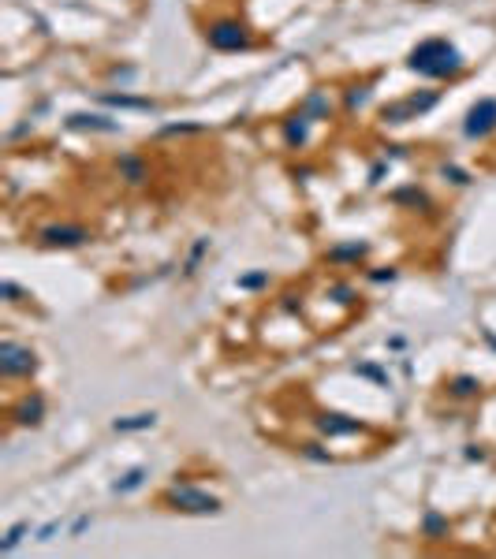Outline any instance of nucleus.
Masks as SVG:
<instances>
[{
	"mask_svg": "<svg viewBox=\"0 0 496 559\" xmlns=\"http://www.w3.org/2000/svg\"><path fill=\"white\" fill-rule=\"evenodd\" d=\"M463 53L455 49L452 42H444V37H429V42L414 45L411 60H407V67L411 71H418L422 78H448V75H459L463 71Z\"/></svg>",
	"mask_w": 496,
	"mask_h": 559,
	"instance_id": "1",
	"label": "nucleus"
},
{
	"mask_svg": "<svg viewBox=\"0 0 496 559\" xmlns=\"http://www.w3.org/2000/svg\"><path fill=\"white\" fill-rule=\"evenodd\" d=\"M164 504H172L176 511H183V515H216L224 507L216 496L202 492V488H194V485H172L164 492Z\"/></svg>",
	"mask_w": 496,
	"mask_h": 559,
	"instance_id": "2",
	"label": "nucleus"
},
{
	"mask_svg": "<svg viewBox=\"0 0 496 559\" xmlns=\"http://www.w3.org/2000/svg\"><path fill=\"white\" fill-rule=\"evenodd\" d=\"M37 369V354L31 347H19L12 339H4L0 343V377L4 381H19V377H31Z\"/></svg>",
	"mask_w": 496,
	"mask_h": 559,
	"instance_id": "3",
	"label": "nucleus"
},
{
	"mask_svg": "<svg viewBox=\"0 0 496 559\" xmlns=\"http://www.w3.org/2000/svg\"><path fill=\"white\" fill-rule=\"evenodd\" d=\"M205 37H209V45L216 53H239V49L250 45V37H246V26L239 19H221V23H213L205 30Z\"/></svg>",
	"mask_w": 496,
	"mask_h": 559,
	"instance_id": "4",
	"label": "nucleus"
},
{
	"mask_svg": "<svg viewBox=\"0 0 496 559\" xmlns=\"http://www.w3.org/2000/svg\"><path fill=\"white\" fill-rule=\"evenodd\" d=\"M90 232H86L83 224H49V227H42V232H37V243L42 246H60V250H71V246H86L90 243Z\"/></svg>",
	"mask_w": 496,
	"mask_h": 559,
	"instance_id": "5",
	"label": "nucleus"
},
{
	"mask_svg": "<svg viewBox=\"0 0 496 559\" xmlns=\"http://www.w3.org/2000/svg\"><path fill=\"white\" fill-rule=\"evenodd\" d=\"M433 105H436V94H433V89H425V94H411V97H407V101L384 105L381 119H384V123H407V119H414V116L429 112Z\"/></svg>",
	"mask_w": 496,
	"mask_h": 559,
	"instance_id": "6",
	"label": "nucleus"
},
{
	"mask_svg": "<svg viewBox=\"0 0 496 559\" xmlns=\"http://www.w3.org/2000/svg\"><path fill=\"white\" fill-rule=\"evenodd\" d=\"M493 131H496V97H481V101L466 112L463 135L466 138H489Z\"/></svg>",
	"mask_w": 496,
	"mask_h": 559,
	"instance_id": "7",
	"label": "nucleus"
},
{
	"mask_svg": "<svg viewBox=\"0 0 496 559\" xmlns=\"http://www.w3.org/2000/svg\"><path fill=\"white\" fill-rule=\"evenodd\" d=\"M42 418H45V395H42V392L23 395V399H19V403L12 406V422H15V425L34 429V425H42Z\"/></svg>",
	"mask_w": 496,
	"mask_h": 559,
	"instance_id": "8",
	"label": "nucleus"
},
{
	"mask_svg": "<svg viewBox=\"0 0 496 559\" xmlns=\"http://www.w3.org/2000/svg\"><path fill=\"white\" fill-rule=\"evenodd\" d=\"M314 425L321 429L325 436H354V433H362L359 418H343V414H321V418H314Z\"/></svg>",
	"mask_w": 496,
	"mask_h": 559,
	"instance_id": "9",
	"label": "nucleus"
},
{
	"mask_svg": "<svg viewBox=\"0 0 496 559\" xmlns=\"http://www.w3.org/2000/svg\"><path fill=\"white\" fill-rule=\"evenodd\" d=\"M116 172H120V179H127L131 187H142L146 179H150V164L138 153H120L116 157Z\"/></svg>",
	"mask_w": 496,
	"mask_h": 559,
	"instance_id": "10",
	"label": "nucleus"
},
{
	"mask_svg": "<svg viewBox=\"0 0 496 559\" xmlns=\"http://www.w3.org/2000/svg\"><path fill=\"white\" fill-rule=\"evenodd\" d=\"M310 123H314V119L299 108V112H295L291 119H284V127H280V131H284V142L291 146V149L306 146V138H310Z\"/></svg>",
	"mask_w": 496,
	"mask_h": 559,
	"instance_id": "11",
	"label": "nucleus"
},
{
	"mask_svg": "<svg viewBox=\"0 0 496 559\" xmlns=\"http://www.w3.org/2000/svg\"><path fill=\"white\" fill-rule=\"evenodd\" d=\"M67 127H75V131H105V135H112V131H120V123L116 119H108V116H90V112H75L71 119H67Z\"/></svg>",
	"mask_w": 496,
	"mask_h": 559,
	"instance_id": "12",
	"label": "nucleus"
},
{
	"mask_svg": "<svg viewBox=\"0 0 496 559\" xmlns=\"http://www.w3.org/2000/svg\"><path fill=\"white\" fill-rule=\"evenodd\" d=\"M153 425H157V411H138V414H127L112 422L116 433H142V429H153Z\"/></svg>",
	"mask_w": 496,
	"mask_h": 559,
	"instance_id": "13",
	"label": "nucleus"
},
{
	"mask_svg": "<svg viewBox=\"0 0 496 559\" xmlns=\"http://www.w3.org/2000/svg\"><path fill=\"white\" fill-rule=\"evenodd\" d=\"M105 105L112 108H138V112H157V105L150 101V97H131V94H101Z\"/></svg>",
	"mask_w": 496,
	"mask_h": 559,
	"instance_id": "14",
	"label": "nucleus"
},
{
	"mask_svg": "<svg viewBox=\"0 0 496 559\" xmlns=\"http://www.w3.org/2000/svg\"><path fill=\"white\" fill-rule=\"evenodd\" d=\"M302 112L314 119H329L332 116V105H329V97H325V89H314V94H306V101H302Z\"/></svg>",
	"mask_w": 496,
	"mask_h": 559,
	"instance_id": "15",
	"label": "nucleus"
},
{
	"mask_svg": "<svg viewBox=\"0 0 496 559\" xmlns=\"http://www.w3.org/2000/svg\"><path fill=\"white\" fill-rule=\"evenodd\" d=\"M146 477H150V470H146V466H135V470H127L120 481L112 485V492L116 496H127V492H135V488H142L146 485Z\"/></svg>",
	"mask_w": 496,
	"mask_h": 559,
	"instance_id": "16",
	"label": "nucleus"
},
{
	"mask_svg": "<svg viewBox=\"0 0 496 559\" xmlns=\"http://www.w3.org/2000/svg\"><path fill=\"white\" fill-rule=\"evenodd\" d=\"M370 254V246L366 243H340L329 250V261H362V257Z\"/></svg>",
	"mask_w": 496,
	"mask_h": 559,
	"instance_id": "17",
	"label": "nucleus"
},
{
	"mask_svg": "<svg viewBox=\"0 0 496 559\" xmlns=\"http://www.w3.org/2000/svg\"><path fill=\"white\" fill-rule=\"evenodd\" d=\"M422 533H425V537H433V541L448 537V518L436 515V511H425V515H422Z\"/></svg>",
	"mask_w": 496,
	"mask_h": 559,
	"instance_id": "18",
	"label": "nucleus"
},
{
	"mask_svg": "<svg viewBox=\"0 0 496 559\" xmlns=\"http://www.w3.org/2000/svg\"><path fill=\"white\" fill-rule=\"evenodd\" d=\"M448 392L455 399H470V395L481 392V381H478V377H470V373H463V377H455V381L448 384Z\"/></svg>",
	"mask_w": 496,
	"mask_h": 559,
	"instance_id": "19",
	"label": "nucleus"
},
{
	"mask_svg": "<svg viewBox=\"0 0 496 559\" xmlns=\"http://www.w3.org/2000/svg\"><path fill=\"white\" fill-rule=\"evenodd\" d=\"M392 202H400V205H414V209H425V205H429V198H425L422 191H418V187H403V191H395L392 194Z\"/></svg>",
	"mask_w": 496,
	"mask_h": 559,
	"instance_id": "20",
	"label": "nucleus"
},
{
	"mask_svg": "<svg viewBox=\"0 0 496 559\" xmlns=\"http://www.w3.org/2000/svg\"><path fill=\"white\" fill-rule=\"evenodd\" d=\"M366 101H370V86H351V89H347V97H343L347 112H359Z\"/></svg>",
	"mask_w": 496,
	"mask_h": 559,
	"instance_id": "21",
	"label": "nucleus"
},
{
	"mask_svg": "<svg viewBox=\"0 0 496 559\" xmlns=\"http://www.w3.org/2000/svg\"><path fill=\"white\" fill-rule=\"evenodd\" d=\"M26 530H31V522H15L12 530L4 533V541H0V548H4V552H12V548H15V544L26 537Z\"/></svg>",
	"mask_w": 496,
	"mask_h": 559,
	"instance_id": "22",
	"label": "nucleus"
},
{
	"mask_svg": "<svg viewBox=\"0 0 496 559\" xmlns=\"http://www.w3.org/2000/svg\"><path fill=\"white\" fill-rule=\"evenodd\" d=\"M269 284V273L265 268H257V273H246V276H239V287L243 291H257V287H265Z\"/></svg>",
	"mask_w": 496,
	"mask_h": 559,
	"instance_id": "23",
	"label": "nucleus"
},
{
	"mask_svg": "<svg viewBox=\"0 0 496 559\" xmlns=\"http://www.w3.org/2000/svg\"><path fill=\"white\" fill-rule=\"evenodd\" d=\"M299 455H302V458H310V463H332V455L325 452L321 444H302V447H299Z\"/></svg>",
	"mask_w": 496,
	"mask_h": 559,
	"instance_id": "24",
	"label": "nucleus"
},
{
	"mask_svg": "<svg viewBox=\"0 0 496 559\" xmlns=\"http://www.w3.org/2000/svg\"><path fill=\"white\" fill-rule=\"evenodd\" d=\"M205 123H168L161 135H202Z\"/></svg>",
	"mask_w": 496,
	"mask_h": 559,
	"instance_id": "25",
	"label": "nucleus"
},
{
	"mask_svg": "<svg viewBox=\"0 0 496 559\" xmlns=\"http://www.w3.org/2000/svg\"><path fill=\"white\" fill-rule=\"evenodd\" d=\"M441 175H444V179H452V183H459V187L470 183V175H466L463 168H455V164H444V168H441Z\"/></svg>",
	"mask_w": 496,
	"mask_h": 559,
	"instance_id": "26",
	"label": "nucleus"
},
{
	"mask_svg": "<svg viewBox=\"0 0 496 559\" xmlns=\"http://www.w3.org/2000/svg\"><path fill=\"white\" fill-rule=\"evenodd\" d=\"M354 373H362V377H370V381H377V384H384V381H388V377H384V373H381V369H377V366H370V362H362V366H354Z\"/></svg>",
	"mask_w": 496,
	"mask_h": 559,
	"instance_id": "27",
	"label": "nucleus"
},
{
	"mask_svg": "<svg viewBox=\"0 0 496 559\" xmlns=\"http://www.w3.org/2000/svg\"><path fill=\"white\" fill-rule=\"evenodd\" d=\"M90 522H94V518H90V515H78V518H75V522H71V537H83L86 530H90Z\"/></svg>",
	"mask_w": 496,
	"mask_h": 559,
	"instance_id": "28",
	"label": "nucleus"
},
{
	"mask_svg": "<svg viewBox=\"0 0 496 559\" xmlns=\"http://www.w3.org/2000/svg\"><path fill=\"white\" fill-rule=\"evenodd\" d=\"M0 295H4L8 302H19V295H23V291H19V287L12 284V280H4V284H0Z\"/></svg>",
	"mask_w": 496,
	"mask_h": 559,
	"instance_id": "29",
	"label": "nucleus"
},
{
	"mask_svg": "<svg viewBox=\"0 0 496 559\" xmlns=\"http://www.w3.org/2000/svg\"><path fill=\"white\" fill-rule=\"evenodd\" d=\"M373 284H392L395 280V268H377V273H370Z\"/></svg>",
	"mask_w": 496,
	"mask_h": 559,
	"instance_id": "30",
	"label": "nucleus"
},
{
	"mask_svg": "<svg viewBox=\"0 0 496 559\" xmlns=\"http://www.w3.org/2000/svg\"><path fill=\"white\" fill-rule=\"evenodd\" d=\"M332 295L340 298V302H354V291H351V287H343V284H336V287H332Z\"/></svg>",
	"mask_w": 496,
	"mask_h": 559,
	"instance_id": "31",
	"label": "nucleus"
},
{
	"mask_svg": "<svg viewBox=\"0 0 496 559\" xmlns=\"http://www.w3.org/2000/svg\"><path fill=\"white\" fill-rule=\"evenodd\" d=\"M56 530H60V522H45L42 530H37V541H49V537H53Z\"/></svg>",
	"mask_w": 496,
	"mask_h": 559,
	"instance_id": "32",
	"label": "nucleus"
},
{
	"mask_svg": "<svg viewBox=\"0 0 496 559\" xmlns=\"http://www.w3.org/2000/svg\"><path fill=\"white\" fill-rule=\"evenodd\" d=\"M112 78H120V83H131V78H135V67H116Z\"/></svg>",
	"mask_w": 496,
	"mask_h": 559,
	"instance_id": "33",
	"label": "nucleus"
},
{
	"mask_svg": "<svg viewBox=\"0 0 496 559\" xmlns=\"http://www.w3.org/2000/svg\"><path fill=\"white\" fill-rule=\"evenodd\" d=\"M466 458H470V463H481L485 452H481V447H466Z\"/></svg>",
	"mask_w": 496,
	"mask_h": 559,
	"instance_id": "34",
	"label": "nucleus"
},
{
	"mask_svg": "<svg viewBox=\"0 0 496 559\" xmlns=\"http://www.w3.org/2000/svg\"><path fill=\"white\" fill-rule=\"evenodd\" d=\"M381 175H384V164H373V172H370V183H381Z\"/></svg>",
	"mask_w": 496,
	"mask_h": 559,
	"instance_id": "35",
	"label": "nucleus"
}]
</instances>
